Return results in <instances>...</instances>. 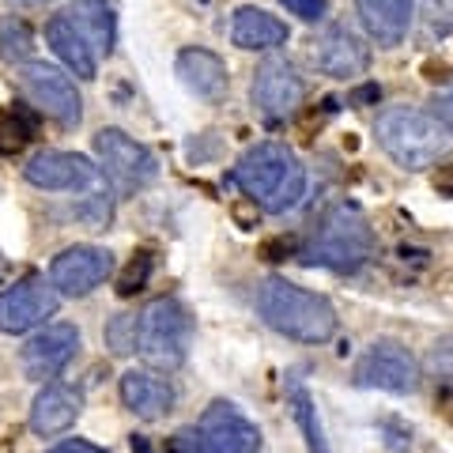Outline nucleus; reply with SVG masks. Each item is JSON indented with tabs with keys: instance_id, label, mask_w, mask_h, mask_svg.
<instances>
[{
	"instance_id": "nucleus-11",
	"label": "nucleus",
	"mask_w": 453,
	"mask_h": 453,
	"mask_svg": "<svg viewBox=\"0 0 453 453\" xmlns=\"http://www.w3.org/2000/svg\"><path fill=\"white\" fill-rule=\"evenodd\" d=\"M57 306H61V295L53 283L23 280L0 295V333H31L57 314Z\"/></svg>"
},
{
	"instance_id": "nucleus-27",
	"label": "nucleus",
	"mask_w": 453,
	"mask_h": 453,
	"mask_svg": "<svg viewBox=\"0 0 453 453\" xmlns=\"http://www.w3.org/2000/svg\"><path fill=\"white\" fill-rule=\"evenodd\" d=\"M106 348L113 356H129V351H136V314H118L106 325Z\"/></svg>"
},
{
	"instance_id": "nucleus-2",
	"label": "nucleus",
	"mask_w": 453,
	"mask_h": 453,
	"mask_svg": "<svg viewBox=\"0 0 453 453\" xmlns=\"http://www.w3.org/2000/svg\"><path fill=\"white\" fill-rule=\"evenodd\" d=\"M257 314L268 329L299 344H325L336 333V310L318 291H306L299 283L268 276L257 288Z\"/></svg>"
},
{
	"instance_id": "nucleus-30",
	"label": "nucleus",
	"mask_w": 453,
	"mask_h": 453,
	"mask_svg": "<svg viewBox=\"0 0 453 453\" xmlns=\"http://www.w3.org/2000/svg\"><path fill=\"white\" fill-rule=\"evenodd\" d=\"M431 113L438 121L446 125V129L453 133V91H442V95H434V103H431Z\"/></svg>"
},
{
	"instance_id": "nucleus-9",
	"label": "nucleus",
	"mask_w": 453,
	"mask_h": 453,
	"mask_svg": "<svg viewBox=\"0 0 453 453\" xmlns=\"http://www.w3.org/2000/svg\"><path fill=\"white\" fill-rule=\"evenodd\" d=\"M23 91L27 98L42 110V113H50L53 121H61L65 129H73V125L83 121V98L76 91V83L68 80L61 68H53V65H42V61H31L23 68Z\"/></svg>"
},
{
	"instance_id": "nucleus-1",
	"label": "nucleus",
	"mask_w": 453,
	"mask_h": 453,
	"mask_svg": "<svg viewBox=\"0 0 453 453\" xmlns=\"http://www.w3.org/2000/svg\"><path fill=\"white\" fill-rule=\"evenodd\" d=\"M231 181L257 208L280 216V211H288L303 201L306 166L299 163V155H295L288 144H280V140H261V144H253L242 159L234 163Z\"/></svg>"
},
{
	"instance_id": "nucleus-19",
	"label": "nucleus",
	"mask_w": 453,
	"mask_h": 453,
	"mask_svg": "<svg viewBox=\"0 0 453 453\" xmlns=\"http://www.w3.org/2000/svg\"><path fill=\"white\" fill-rule=\"evenodd\" d=\"M178 76L181 83L196 95V98H208V103H216V98L226 95V65L219 61L211 50H181L178 53Z\"/></svg>"
},
{
	"instance_id": "nucleus-17",
	"label": "nucleus",
	"mask_w": 453,
	"mask_h": 453,
	"mask_svg": "<svg viewBox=\"0 0 453 453\" xmlns=\"http://www.w3.org/2000/svg\"><path fill=\"white\" fill-rule=\"evenodd\" d=\"M121 401L140 419L155 423L174 408V386H170L166 378L151 374V371H129L121 378Z\"/></svg>"
},
{
	"instance_id": "nucleus-28",
	"label": "nucleus",
	"mask_w": 453,
	"mask_h": 453,
	"mask_svg": "<svg viewBox=\"0 0 453 453\" xmlns=\"http://www.w3.org/2000/svg\"><path fill=\"white\" fill-rule=\"evenodd\" d=\"M280 4L288 8L291 16L306 19V23H318V19H325V0H280Z\"/></svg>"
},
{
	"instance_id": "nucleus-5",
	"label": "nucleus",
	"mask_w": 453,
	"mask_h": 453,
	"mask_svg": "<svg viewBox=\"0 0 453 453\" xmlns=\"http://www.w3.org/2000/svg\"><path fill=\"white\" fill-rule=\"evenodd\" d=\"M193 318L178 299H155L136 318V351L155 371H178L189 359Z\"/></svg>"
},
{
	"instance_id": "nucleus-29",
	"label": "nucleus",
	"mask_w": 453,
	"mask_h": 453,
	"mask_svg": "<svg viewBox=\"0 0 453 453\" xmlns=\"http://www.w3.org/2000/svg\"><path fill=\"white\" fill-rule=\"evenodd\" d=\"M381 434H386L389 449H412V427H401V423L386 419V423H381Z\"/></svg>"
},
{
	"instance_id": "nucleus-22",
	"label": "nucleus",
	"mask_w": 453,
	"mask_h": 453,
	"mask_svg": "<svg viewBox=\"0 0 453 453\" xmlns=\"http://www.w3.org/2000/svg\"><path fill=\"white\" fill-rule=\"evenodd\" d=\"M283 389H288V408H291L295 423H299V431L306 438L310 453H333L329 449V438H325V427H321L318 404H314V396H310V386H306L303 371H291L288 381H283Z\"/></svg>"
},
{
	"instance_id": "nucleus-31",
	"label": "nucleus",
	"mask_w": 453,
	"mask_h": 453,
	"mask_svg": "<svg viewBox=\"0 0 453 453\" xmlns=\"http://www.w3.org/2000/svg\"><path fill=\"white\" fill-rule=\"evenodd\" d=\"M378 98H381V88H378V83H363V88L351 91V106H374Z\"/></svg>"
},
{
	"instance_id": "nucleus-26",
	"label": "nucleus",
	"mask_w": 453,
	"mask_h": 453,
	"mask_svg": "<svg viewBox=\"0 0 453 453\" xmlns=\"http://www.w3.org/2000/svg\"><path fill=\"white\" fill-rule=\"evenodd\" d=\"M148 276H151V253L140 250V253H133V261L125 265V273L118 280V295H121V299H133L136 291H144Z\"/></svg>"
},
{
	"instance_id": "nucleus-20",
	"label": "nucleus",
	"mask_w": 453,
	"mask_h": 453,
	"mask_svg": "<svg viewBox=\"0 0 453 453\" xmlns=\"http://www.w3.org/2000/svg\"><path fill=\"white\" fill-rule=\"evenodd\" d=\"M231 42L238 50H276L288 42V23L276 19L265 8L242 4L231 19Z\"/></svg>"
},
{
	"instance_id": "nucleus-3",
	"label": "nucleus",
	"mask_w": 453,
	"mask_h": 453,
	"mask_svg": "<svg viewBox=\"0 0 453 453\" xmlns=\"http://www.w3.org/2000/svg\"><path fill=\"white\" fill-rule=\"evenodd\" d=\"M374 136H378L381 151H386L396 166L412 170V174L434 166L453 148V133L431 110H419V106L381 110L374 121Z\"/></svg>"
},
{
	"instance_id": "nucleus-12",
	"label": "nucleus",
	"mask_w": 453,
	"mask_h": 453,
	"mask_svg": "<svg viewBox=\"0 0 453 453\" xmlns=\"http://www.w3.org/2000/svg\"><path fill=\"white\" fill-rule=\"evenodd\" d=\"M113 273V253L103 246H68L65 253L53 257L50 268V283L57 288V295H91L98 283Z\"/></svg>"
},
{
	"instance_id": "nucleus-10",
	"label": "nucleus",
	"mask_w": 453,
	"mask_h": 453,
	"mask_svg": "<svg viewBox=\"0 0 453 453\" xmlns=\"http://www.w3.org/2000/svg\"><path fill=\"white\" fill-rule=\"evenodd\" d=\"M196 442L201 453H257L261 449V431L257 423L246 419L234 404L216 401L208 412L196 419Z\"/></svg>"
},
{
	"instance_id": "nucleus-14",
	"label": "nucleus",
	"mask_w": 453,
	"mask_h": 453,
	"mask_svg": "<svg viewBox=\"0 0 453 453\" xmlns=\"http://www.w3.org/2000/svg\"><path fill=\"white\" fill-rule=\"evenodd\" d=\"M76 348H80V329L76 325H65V321L61 325H46V329L35 333L23 344L19 366H23V374L31 381H46V378H57L68 363H73Z\"/></svg>"
},
{
	"instance_id": "nucleus-18",
	"label": "nucleus",
	"mask_w": 453,
	"mask_h": 453,
	"mask_svg": "<svg viewBox=\"0 0 453 453\" xmlns=\"http://www.w3.org/2000/svg\"><path fill=\"white\" fill-rule=\"evenodd\" d=\"M356 8L378 46H401L412 27V0H356Z\"/></svg>"
},
{
	"instance_id": "nucleus-13",
	"label": "nucleus",
	"mask_w": 453,
	"mask_h": 453,
	"mask_svg": "<svg viewBox=\"0 0 453 453\" xmlns=\"http://www.w3.org/2000/svg\"><path fill=\"white\" fill-rule=\"evenodd\" d=\"M95 151L98 159H103V166L110 170L118 181H125V186H151L155 178H159V163H155V155L136 144V140L129 133L121 129H103L95 136Z\"/></svg>"
},
{
	"instance_id": "nucleus-7",
	"label": "nucleus",
	"mask_w": 453,
	"mask_h": 453,
	"mask_svg": "<svg viewBox=\"0 0 453 453\" xmlns=\"http://www.w3.org/2000/svg\"><path fill=\"white\" fill-rule=\"evenodd\" d=\"M250 98L257 113L265 121H288L291 113H299L303 98H306V83L299 76V68H295L288 57H265L257 76H253V88H250Z\"/></svg>"
},
{
	"instance_id": "nucleus-33",
	"label": "nucleus",
	"mask_w": 453,
	"mask_h": 453,
	"mask_svg": "<svg viewBox=\"0 0 453 453\" xmlns=\"http://www.w3.org/2000/svg\"><path fill=\"white\" fill-rule=\"evenodd\" d=\"M434 189L442 193V196H453V166L438 170V178H434Z\"/></svg>"
},
{
	"instance_id": "nucleus-23",
	"label": "nucleus",
	"mask_w": 453,
	"mask_h": 453,
	"mask_svg": "<svg viewBox=\"0 0 453 453\" xmlns=\"http://www.w3.org/2000/svg\"><path fill=\"white\" fill-rule=\"evenodd\" d=\"M73 23L80 27V35L91 42V50L98 53H110L113 50V12H110V0H76L73 4Z\"/></svg>"
},
{
	"instance_id": "nucleus-25",
	"label": "nucleus",
	"mask_w": 453,
	"mask_h": 453,
	"mask_svg": "<svg viewBox=\"0 0 453 453\" xmlns=\"http://www.w3.org/2000/svg\"><path fill=\"white\" fill-rule=\"evenodd\" d=\"M35 50V35H31V27H27L23 19L16 16H8V19H0V53L8 57V61H27Z\"/></svg>"
},
{
	"instance_id": "nucleus-16",
	"label": "nucleus",
	"mask_w": 453,
	"mask_h": 453,
	"mask_svg": "<svg viewBox=\"0 0 453 453\" xmlns=\"http://www.w3.org/2000/svg\"><path fill=\"white\" fill-rule=\"evenodd\" d=\"M83 412V396L73 386H61V381H50L46 389L35 396V408H31V431L42 438H53V434H65Z\"/></svg>"
},
{
	"instance_id": "nucleus-34",
	"label": "nucleus",
	"mask_w": 453,
	"mask_h": 453,
	"mask_svg": "<svg viewBox=\"0 0 453 453\" xmlns=\"http://www.w3.org/2000/svg\"><path fill=\"white\" fill-rule=\"evenodd\" d=\"M16 4H46V0H16Z\"/></svg>"
},
{
	"instance_id": "nucleus-24",
	"label": "nucleus",
	"mask_w": 453,
	"mask_h": 453,
	"mask_svg": "<svg viewBox=\"0 0 453 453\" xmlns=\"http://www.w3.org/2000/svg\"><path fill=\"white\" fill-rule=\"evenodd\" d=\"M35 133H38V118L27 106L12 103V106L0 110V155L23 151L35 140Z\"/></svg>"
},
{
	"instance_id": "nucleus-15",
	"label": "nucleus",
	"mask_w": 453,
	"mask_h": 453,
	"mask_svg": "<svg viewBox=\"0 0 453 453\" xmlns=\"http://www.w3.org/2000/svg\"><path fill=\"white\" fill-rule=\"evenodd\" d=\"M310 57L325 76L333 80H356L371 68V46L348 27H325V31L310 42Z\"/></svg>"
},
{
	"instance_id": "nucleus-4",
	"label": "nucleus",
	"mask_w": 453,
	"mask_h": 453,
	"mask_svg": "<svg viewBox=\"0 0 453 453\" xmlns=\"http://www.w3.org/2000/svg\"><path fill=\"white\" fill-rule=\"evenodd\" d=\"M374 257V231L356 204H333L299 250V261L329 273H359Z\"/></svg>"
},
{
	"instance_id": "nucleus-21",
	"label": "nucleus",
	"mask_w": 453,
	"mask_h": 453,
	"mask_svg": "<svg viewBox=\"0 0 453 453\" xmlns=\"http://www.w3.org/2000/svg\"><path fill=\"white\" fill-rule=\"evenodd\" d=\"M46 42H50V50L61 57V61L73 68L80 80H95V76H98L91 42L80 35V27L68 19V16H53V19L46 23Z\"/></svg>"
},
{
	"instance_id": "nucleus-35",
	"label": "nucleus",
	"mask_w": 453,
	"mask_h": 453,
	"mask_svg": "<svg viewBox=\"0 0 453 453\" xmlns=\"http://www.w3.org/2000/svg\"><path fill=\"white\" fill-rule=\"evenodd\" d=\"M449 404H453V396H449Z\"/></svg>"
},
{
	"instance_id": "nucleus-6",
	"label": "nucleus",
	"mask_w": 453,
	"mask_h": 453,
	"mask_svg": "<svg viewBox=\"0 0 453 453\" xmlns=\"http://www.w3.org/2000/svg\"><path fill=\"white\" fill-rule=\"evenodd\" d=\"M27 181L46 193H88V196H106V178L103 170L91 166L83 155L73 151H38L27 163Z\"/></svg>"
},
{
	"instance_id": "nucleus-8",
	"label": "nucleus",
	"mask_w": 453,
	"mask_h": 453,
	"mask_svg": "<svg viewBox=\"0 0 453 453\" xmlns=\"http://www.w3.org/2000/svg\"><path fill=\"white\" fill-rule=\"evenodd\" d=\"M419 363L396 340H374L356 363L359 389H386V393H416L419 389Z\"/></svg>"
},
{
	"instance_id": "nucleus-32",
	"label": "nucleus",
	"mask_w": 453,
	"mask_h": 453,
	"mask_svg": "<svg viewBox=\"0 0 453 453\" xmlns=\"http://www.w3.org/2000/svg\"><path fill=\"white\" fill-rule=\"evenodd\" d=\"M50 453H106L103 446H91V442H80V438H73V442H61L57 449H50Z\"/></svg>"
}]
</instances>
